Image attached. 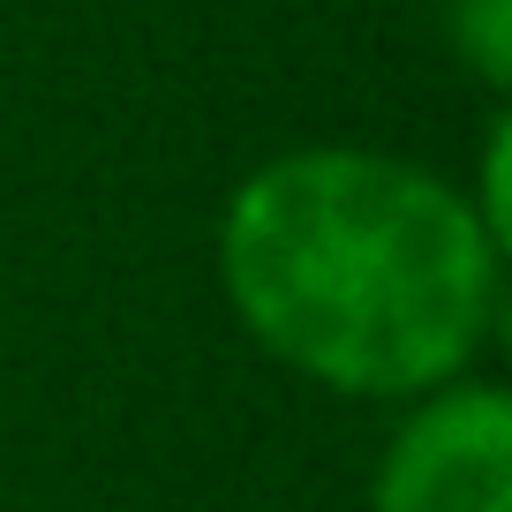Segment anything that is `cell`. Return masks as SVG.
<instances>
[{"mask_svg":"<svg viewBox=\"0 0 512 512\" xmlns=\"http://www.w3.org/2000/svg\"><path fill=\"white\" fill-rule=\"evenodd\" d=\"M445 31H452V53L490 91H505L512 83V0H445Z\"/></svg>","mask_w":512,"mask_h":512,"instance_id":"3957f363","label":"cell"},{"mask_svg":"<svg viewBox=\"0 0 512 512\" xmlns=\"http://www.w3.org/2000/svg\"><path fill=\"white\" fill-rule=\"evenodd\" d=\"M369 512H512V400L497 384H437L384 445Z\"/></svg>","mask_w":512,"mask_h":512,"instance_id":"7a4b0ae2","label":"cell"},{"mask_svg":"<svg viewBox=\"0 0 512 512\" xmlns=\"http://www.w3.org/2000/svg\"><path fill=\"white\" fill-rule=\"evenodd\" d=\"M497 256L452 181L347 144L256 166L219 226V272L249 339L354 400L460 377L490 332Z\"/></svg>","mask_w":512,"mask_h":512,"instance_id":"6da1fadb","label":"cell"}]
</instances>
